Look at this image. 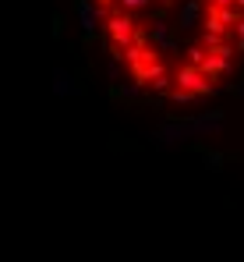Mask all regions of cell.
<instances>
[{
	"label": "cell",
	"instance_id": "1",
	"mask_svg": "<svg viewBox=\"0 0 244 262\" xmlns=\"http://www.w3.org/2000/svg\"><path fill=\"white\" fill-rule=\"evenodd\" d=\"M152 138L160 145H181V142H191L195 138V128H191V117L188 121H166L152 131Z\"/></svg>",
	"mask_w": 244,
	"mask_h": 262
},
{
	"label": "cell",
	"instance_id": "2",
	"mask_svg": "<svg viewBox=\"0 0 244 262\" xmlns=\"http://www.w3.org/2000/svg\"><path fill=\"white\" fill-rule=\"evenodd\" d=\"M106 32H110V39L117 43V50H127V46L138 39V32H135V21H131L127 14H114V18L106 21Z\"/></svg>",
	"mask_w": 244,
	"mask_h": 262
},
{
	"label": "cell",
	"instance_id": "3",
	"mask_svg": "<svg viewBox=\"0 0 244 262\" xmlns=\"http://www.w3.org/2000/svg\"><path fill=\"white\" fill-rule=\"evenodd\" d=\"M177 89L195 92V96H212V92H216V89H212V82L205 78L198 68H181V71H177Z\"/></svg>",
	"mask_w": 244,
	"mask_h": 262
},
{
	"label": "cell",
	"instance_id": "4",
	"mask_svg": "<svg viewBox=\"0 0 244 262\" xmlns=\"http://www.w3.org/2000/svg\"><path fill=\"white\" fill-rule=\"evenodd\" d=\"M103 18H106V7H103V4H96V0H78V25H81L85 36H92Z\"/></svg>",
	"mask_w": 244,
	"mask_h": 262
},
{
	"label": "cell",
	"instance_id": "5",
	"mask_svg": "<svg viewBox=\"0 0 244 262\" xmlns=\"http://www.w3.org/2000/svg\"><path fill=\"white\" fill-rule=\"evenodd\" d=\"M191 128H195V138H209V135L223 131V110H202V114H195Z\"/></svg>",
	"mask_w": 244,
	"mask_h": 262
},
{
	"label": "cell",
	"instance_id": "6",
	"mask_svg": "<svg viewBox=\"0 0 244 262\" xmlns=\"http://www.w3.org/2000/svg\"><path fill=\"white\" fill-rule=\"evenodd\" d=\"M198 18H202V4L198 0H188L177 11V29L181 32H191V29H198Z\"/></svg>",
	"mask_w": 244,
	"mask_h": 262
},
{
	"label": "cell",
	"instance_id": "7",
	"mask_svg": "<svg viewBox=\"0 0 244 262\" xmlns=\"http://www.w3.org/2000/svg\"><path fill=\"white\" fill-rule=\"evenodd\" d=\"M149 39L160 46V50H166V53H170V50H177V43L170 39V25H166L163 18H160V21H152V32H149Z\"/></svg>",
	"mask_w": 244,
	"mask_h": 262
},
{
	"label": "cell",
	"instance_id": "8",
	"mask_svg": "<svg viewBox=\"0 0 244 262\" xmlns=\"http://www.w3.org/2000/svg\"><path fill=\"white\" fill-rule=\"evenodd\" d=\"M53 92H57V96H71V92H78V85L71 82V75H68L64 68L53 71Z\"/></svg>",
	"mask_w": 244,
	"mask_h": 262
},
{
	"label": "cell",
	"instance_id": "9",
	"mask_svg": "<svg viewBox=\"0 0 244 262\" xmlns=\"http://www.w3.org/2000/svg\"><path fill=\"white\" fill-rule=\"evenodd\" d=\"M205 53H209L205 46H191V50H188V57H191V68H202V64H205Z\"/></svg>",
	"mask_w": 244,
	"mask_h": 262
},
{
	"label": "cell",
	"instance_id": "10",
	"mask_svg": "<svg viewBox=\"0 0 244 262\" xmlns=\"http://www.w3.org/2000/svg\"><path fill=\"white\" fill-rule=\"evenodd\" d=\"M195 99H198L195 92H184V89H177V92H173V103H177V106H191Z\"/></svg>",
	"mask_w": 244,
	"mask_h": 262
},
{
	"label": "cell",
	"instance_id": "11",
	"mask_svg": "<svg viewBox=\"0 0 244 262\" xmlns=\"http://www.w3.org/2000/svg\"><path fill=\"white\" fill-rule=\"evenodd\" d=\"M202 160H205V167H209V170H216V174L223 170V156H219V152H205Z\"/></svg>",
	"mask_w": 244,
	"mask_h": 262
},
{
	"label": "cell",
	"instance_id": "12",
	"mask_svg": "<svg viewBox=\"0 0 244 262\" xmlns=\"http://www.w3.org/2000/svg\"><path fill=\"white\" fill-rule=\"evenodd\" d=\"M121 7L131 14V11H142V7H149V0H121Z\"/></svg>",
	"mask_w": 244,
	"mask_h": 262
},
{
	"label": "cell",
	"instance_id": "13",
	"mask_svg": "<svg viewBox=\"0 0 244 262\" xmlns=\"http://www.w3.org/2000/svg\"><path fill=\"white\" fill-rule=\"evenodd\" d=\"M121 96H124V99H138V96H142V85H124Z\"/></svg>",
	"mask_w": 244,
	"mask_h": 262
},
{
	"label": "cell",
	"instance_id": "14",
	"mask_svg": "<svg viewBox=\"0 0 244 262\" xmlns=\"http://www.w3.org/2000/svg\"><path fill=\"white\" fill-rule=\"evenodd\" d=\"M209 4H212V7H216V11H219V7H230V4H234V0H209Z\"/></svg>",
	"mask_w": 244,
	"mask_h": 262
},
{
	"label": "cell",
	"instance_id": "15",
	"mask_svg": "<svg viewBox=\"0 0 244 262\" xmlns=\"http://www.w3.org/2000/svg\"><path fill=\"white\" fill-rule=\"evenodd\" d=\"M234 4H237V7H241V11H244V0H234Z\"/></svg>",
	"mask_w": 244,
	"mask_h": 262
},
{
	"label": "cell",
	"instance_id": "16",
	"mask_svg": "<svg viewBox=\"0 0 244 262\" xmlns=\"http://www.w3.org/2000/svg\"><path fill=\"white\" fill-rule=\"evenodd\" d=\"M237 92H241V96H244V82H241V85H237Z\"/></svg>",
	"mask_w": 244,
	"mask_h": 262
}]
</instances>
